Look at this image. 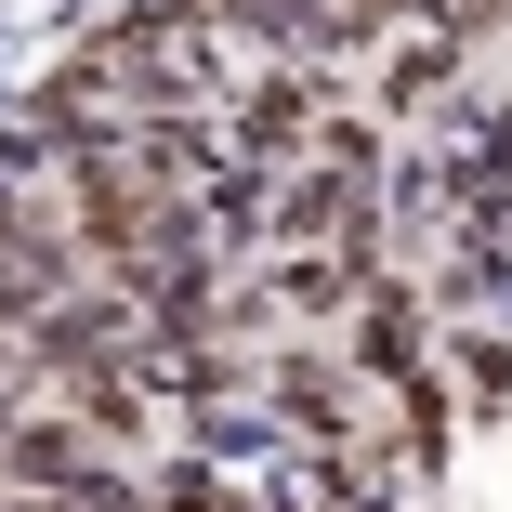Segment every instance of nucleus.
Returning a JSON list of instances; mask_svg holds the SVG:
<instances>
[{"mask_svg": "<svg viewBox=\"0 0 512 512\" xmlns=\"http://www.w3.org/2000/svg\"><path fill=\"white\" fill-rule=\"evenodd\" d=\"M434 368H447V394H460V421H486V407L512 394V329H460V316H447V355H434Z\"/></svg>", "mask_w": 512, "mask_h": 512, "instance_id": "1", "label": "nucleus"}]
</instances>
